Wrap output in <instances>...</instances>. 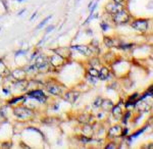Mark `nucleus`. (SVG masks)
I'll return each mask as SVG.
<instances>
[{"instance_id":"obj_1","label":"nucleus","mask_w":153,"mask_h":149,"mask_svg":"<svg viewBox=\"0 0 153 149\" xmlns=\"http://www.w3.org/2000/svg\"><path fill=\"white\" fill-rule=\"evenodd\" d=\"M113 19H114V21H115V23H127V21H129V14L127 13V11L121 9L114 13Z\"/></svg>"},{"instance_id":"obj_2","label":"nucleus","mask_w":153,"mask_h":149,"mask_svg":"<svg viewBox=\"0 0 153 149\" xmlns=\"http://www.w3.org/2000/svg\"><path fill=\"white\" fill-rule=\"evenodd\" d=\"M132 28L139 32H145L148 28V23L145 19H138L132 23Z\"/></svg>"},{"instance_id":"obj_3","label":"nucleus","mask_w":153,"mask_h":149,"mask_svg":"<svg viewBox=\"0 0 153 149\" xmlns=\"http://www.w3.org/2000/svg\"><path fill=\"white\" fill-rule=\"evenodd\" d=\"M14 113H15L19 117H21V119H25V117H30L31 114H32V112H31L30 109L25 108V107L19 106L14 109Z\"/></svg>"},{"instance_id":"obj_4","label":"nucleus","mask_w":153,"mask_h":149,"mask_svg":"<svg viewBox=\"0 0 153 149\" xmlns=\"http://www.w3.org/2000/svg\"><path fill=\"white\" fill-rule=\"evenodd\" d=\"M29 96L32 98H35V99H37V100L41 101V102H43V101L46 100V97H45L44 93L42 92V91L40 90H36V91H32V92H30L29 93Z\"/></svg>"},{"instance_id":"obj_5","label":"nucleus","mask_w":153,"mask_h":149,"mask_svg":"<svg viewBox=\"0 0 153 149\" xmlns=\"http://www.w3.org/2000/svg\"><path fill=\"white\" fill-rule=\"evenodd\" d=\"M47 64H48V62H47L46 57H43V56H40L39 58L36 60V65H37V68H40V70L45 68L47 66Z\"/></svg>"},{"instance_id":"obj_6","label":"nucleus","mask_w":153,"mask_h":149,"mask_svg":"<svg viewBox=\"0 0 153 149\" xmlns=\"http://www.w3.org/2000/svg\"><path fill=\"white\" fill-rule=\"evenodd\" d=\"M121 5H119V3H114V4H109L108 6H107V10H108L110 13L114 14L115 12H117L118 10H121Z\"/></svg>"},{"instance_id":"obj_7","label":"nucleus","mask_w":153,"mask_h":149,"mask_svg":"<svg viewBox=\"0 0 153 149\" xmlns=\"http://www.w3.org/2000/svg\"><path fill=\"white\" fill-rule=\"evenodd\" d=\"M74 48L80 51L82 54H85V55H90L91 54V49L87 46H74Z\"/></svg>"},{"instance_id":"obj_8","label":"nucleus","mask_w":153,"mask_h":149,"mask_svg":"<svg viewBox=\"0 0 153 149\" xmlns=\"http://www.w3.org/2000/svg\"><path fill=\"white\" fill-rule=\"evenodd\" d=\"M48 91L50 92L51 94H53V95H59L61 93V89L59 86H48L47 87Z\"/></svg>"},{"instance_id":"obj_9","label":"nucleus","mask_w":153,"mask_h":149,"mask_svg":"<svg viewBox=\"0 0 153 149\" xmlns=\"http://www.w3.org/2000/svg\"><path fill=\"white\" fill-rule=\"evenodd\" d=\"M79 96V93H76V92H70L65 95V99L70 102H74L76 100V98Z\"/></svg>"},{"instance_id":"obj_10","label":"nucleus","mask_w":153,"mask_h":149,"mask_svg":"<svg viewBox=\"0 0 153 149\" xmlns=\"http://www.w3.org/2000/svg\"><path fill=\"white\" fill-rule=\"evenodd\" d=\"M113 115L115 117V119H121V115H123V112H121V104L116 105L113 108Z\"/></svg>"},{"instance_id":"obj_11","label":"nucleus","mask_w":153,"mask_h":149,"mask_svg":"<svg viewBox=\"0 0 153 149\" xmlns=\"http://www.w3.org/2000/svg\"><path fill=\"white\" fill-rule=\"evenodd\" d=\"M108 76H109V72L106 68H103L99 72H98V77L102 80H106L107 78H108Z\"/></svg>"},{"instance_id":"obj_12","label":"nucleus","mask_w":153,"mask_h":149,"mask_svg":"<svg viewBox=\"0 0 153 149\" xmlns=\"http://www.w3.org/2000/svg\"><path fill=\"white\" fill-rule=\"evenodd\" d=\"M138 108H139V110H141V111H147V110L149 109V105L147 104L146 102H141L138 105Z\"/></svg>"},{"instance_id":"obj_13","label":"nucleus","mask_w":153,"mask_h":149,"mask_svg":"<svg viewBox=\"0 0 153 149\" xmlns=\"http://www.w3.org/2000/svg\"><path fill=\"white\" fill-rule=\"evenodd\" d=\"M119 131H121L119 127H113V128H112L111 130L109 131V135H110V136H111V137H112V133H113V132H114V133H115V135H116V134L119 133Z\"/></svg>"},{"instance_id":"obj_14","label":"nucleus","mask_w":153,"mask_h":149,"mask_svg":"<svg viewBox=\"0 0 153 149\" xmlns=\"http://www.w3.org/2000/svg\"><path fill=\"white\" fill-rule=\"evenodd\" d=\"M114 40H111L110 38H105L104 39V43L106 45H108V46H113V44H114Z\"/></svg>"},{"instance_id":"obj_15","label":"nucleus","mask_w":153,"mask_h":149,"mask_svg":"<svg viewBox=\"0 0 153 149\" xmlns=\"http://www.w3.org/2000/svg\"><path fill=\"white\" fill-rule=\"evenodd\" d=\"M145 130H146V128H143V129H142V130H139V131H138V132H137V133H135L134 135H132V136H131V137H130V140H132L133 138L138 137V136H139L140 134H142V133H143V132H144V131H145Z\"/></svg>"},{"instance_id":"obj_16","label":"nucleus","mask_w":153,"mask_h":149,"mask_svg":"<svg viewBox=\"0 0 153 149\" xmlns=\"http://www.w3.org/2000/svg\"><path fill=\"white\" fill-rule=\"evenodd\" d=\"M51 19V16H47L46 19H44V21H42V23H40L39 26H38V29H40V28H42V27L44 26L45 23H46V21H48V19Z\"/></svg>"},{"instance_id":"obj_17","label":"nucleus","mask_w":153,"mask_h":149,"mask_svg":"<svg viewBox=\"0 0 153 149\" xmlns=\"http://www.w3.org/2000/svg\"><path fill=\"white\" fill-rule=\"evenodd\" d=\"M90 74H92L93 77H98V72H96L95 68H91V70H90Z\"/></svg>"},{"instance_id":"obj_18","label":"nucleus","mask_w":153,"mask_h":149,"mask_svg":"<svg viewBox=\"0 0 153 149\" xmlns=\"http://www.w3.org/2000/svg\"><path fill=\"white\" fill-rule=\"evenodd\" d=\"M23 97H19V98H15V99H13V100H11L10 101V103L11 104H13V103H15V102H17V101H21V100H23Z\"/></svg>"},{"instance_id":"obj_19","label":"nucleus","mask_w":153,"mask_h":149,"mask_svg":"<svg viewBox=\"0 0 153 149\" xmlns=\"http://www.w3.org/2000/svg\"><path fill=\"white\" fill-rule=\"evenodd\" d=\"M130 117V112H127V114H125V117H123V123H125L127 121V119Z\"/></svg>"},{"instance_id":"obj_20","label":"nucleus","mask_w":153,"mask_h":149,"mask_svg":"<svg viewBox=\"0 0 153 149\" xmlns=\"http://www.w3.org/2000/svg\"><path fill=\"white\" fill-rule=\"evenodd\" d=\"M101 27L103 28V30L106 31L107 29H108V26H106V25H104V23H101Z\"/></svg>"},{"instance_id":"obj_21","label":"nucleus","mask_w":153,"mask_h":149,"mask_svg":"<svg viewBox=\"0 0 153 149\" xmlns=\"http://www.w3.org/2000/svg\"><path fill=\"white\" fill-rule=\"evenodd\" d=\"M54 27L53 26H50V27H48V28H47V33H49L50 32V31H52V29H53Z\"/></svg>"},{"instance_id":"obj_22","label":"nucleus","mask_w":153,"mask_h":149,"mask_svg":"<svg viewBox=\"0 0 153 149\" xmlns=\"http://www.w3.org/2000/svg\"><path fill=\"white\" fill-rule=\"evenodd\" d=\"M113 1H114L115 3H121V2L123 1V0H113Z\"/></svg>"},{"instance_id":"obj_23","label":"nucleus","mask_w":153,"mask_h":149,"mask_svg":"<svg viewBox=\"0 0 153 149\" xmlns=\"http://www.w3.org/2000/svg\"><path fill=\"white\" fill-rule=\"evenodd\" d=\"M106 148H115V146L114 145H108V146H106Z\"/></svg>"},{"instance_id":"obj_24","label":"nucleus","mask_w":153,"mask_h":149,"mask_svg":"<svg viewBox=\"0 0 153 149\" xmlns=\"http://www.w3.org/2000/svg\"><path fill=\"white\" fill-rule=\"evenodd\" d=\"M19 1H23V0H19Z\"/></svg>"}]
</instances>
